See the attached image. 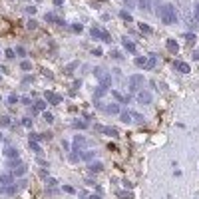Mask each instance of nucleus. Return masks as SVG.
<instances>
[{
  "mask_svg": "<svg viewBox=\"0 0 199 199\" xmlns=\"http://www.w3.org/2000/svg\"><path fill=\"white\" fill-rule=\"evenodd\" d=\"M157 14H159V18H161V22L163 24H175L177 22V14H175V8L171 4H163V6H159L157 8Z\"/></svg>",
  "mask_w": 199,
  "mask_h": 199,
  "instance_id": "f257e3e1",
  "label": "nucleus"
},
{
  "mask_svg": "<svg viewBox=\"0 0 199 199\" xmlns=\"http://www.w3.org/2000/svg\"><path fill=\"white\" fill-rule=\"evenodd\" d=\"M90 34H92V38H96V40H102V42H112V36H109L106 30H102V28H92Z\"/></svg>",
  "mask_w": 199,
  "mask_h": 199,
  "instance_id": "f03ea898",
  "label": "nucleus"
},
{
  "mask_svg": "<svg viewBox=\"0 0 199 199\" xmlns=\"http://www.w3.org/2000/svg\"><path fill=\"white\" fill-rule=\"evenodd\" d=\"M94 74H96V78H98V80L102 82V86H106V88H108V86H109V82H112V76H109L108 72H106L104 68H96V70H94Z\"/></svg>",
  "mask_w": 199,
  "mask_h": 199,
  "instance_id": "7ed1b4c3",
  "label": "nucleus"
},
{
  "mask_svg": "<svg viewBox=\"0 0 199 199\" xmlns=\"http://www.w3.org/2000/svg\"><path fill=\"white\" fill-rule=\"evenodd\" d=\"M139 86H143V76H132L129 78V90L132 92H138Z\"/></svg>",
  "mask_w": 199,
  "mask_h": 199,
  "instance_id": "20e7f679",
  "label": "nucleus"
},
{
  "mask_svg": "<svg viewBox=\"0 0 199 199\" xmlns=\"http://www.w3.org/2000/svg\"><path fill=\"white\" fill-rule=\"evenodd\" d=\"M10 165H12V169H14L16 175H24V173H26V165H24V163H18V159H12Z\"/></svg>",
  "mask_w": 199,
  "mask_h": 199,
  "instance_id": "39448f33",
  "label": "nucleus"
},
{
  "mask_svg": "<svg viewBox=\"0 0 199 199\" xmlns=\"http://www.w3.org/2000/svg\"><path fill=\"white\" fill-rule=\"evenodd\" d=\"M138 102L139 104H149L152 102V94L149 92H138Z\"/></svg>",
  "mask_w": 199,
  "mask_h": 199,
  "instance_id": "423d86ee",
  "label": "nucleus"
},
{
  "mask_svg": "<svg viewBox=\"0 0 199 199\" xmlns=\"http://www.w3.org/2000/svg\"><path fill=\"white\" fill-rule=\"evenodd\" d=\"M173 66H175V70H177V72H181V74H189V72H191V68L187 66L185 62H175Z\"/></svg>",
  "mask_w": 199,
  "mask_h": 199,
  "instance_id": "0eeeda50",
  "label": "nucleus"
},
{
  "mask_svg": "<svg viewBox=\"0 0 199 199\" xmlns=\"http://www.w3.org/2000/svg\"><path fill=\"white\" fill-rule=\"evenodd\" d=\"M14 183V179H12V175H8V173H2L0 175V185H4V187H8V185Z\"/></svg>",
  "mask_w": 199,
  "mask_h": 199,
  "instance_id": "6e6552de",
  "label": "nucleus"
},
{
  "mask_svg": "<svg viewBox=\"0 0 199 199\" xmlns=\"http://www.w3.org/2000/svg\"><path fill=\"white\" fill-rule=\"evenodd\" d=\"M165 46H167V50H169L171 54H177V50H179V46H177V42H175V40H167V42H165Z\"/></svg>",
  "mask_w": 199,
  "mask_h": 199,
  "instance_id": "1a4fd4ad",
  "label": "nucleus"
},
{
  "mask_svg": "<svg viewBox=\"0 0 199 199\" xmlns=\"http://www.w3.org/2000/svg\"><path fill=\"white\" fill-rule=\"evenodd\" d=\"M138 6H139V10H143V12H149V10H152L149 0H138Z\"/></svg>",
  "mask_w": 199,
  "mask_h": 199,
  "instance_id": "9d476101",
  "label": "nucleus"
},
{
  "mask_svg": "<svg viewBox=\"0 0 199 199\" xmlns=\"http://www.w3.org/2000/svg\"><path fill=\"white\" fill-rule=\"evenodd\" d=\"M106 112H108V114H122V109H119V106H118V104H109V106H106Z\"/></svg>",
  "mask_w": 199,
  "mask_h": 199,
  "instance_id": "9b49d317",
  "label": "nucleus"
},
{
  "mask_svg": "<svg viewBox=\"0 0 199 199\" xmlns=\"http://www.w3.org/2000/svg\"><path fill=\"white\" fill-rule=\"evenodd\" d=\"M6 157H10V159H18V152H16L14 147H6Z\"/></svg>",
  "mask_w": 199,
  "mask_h": 199,
  "instance_id": "f8f14e48",
  "label": "nucleus"
},
{
  "mask_svg": "<svg viewBox=\"0 0 199 199\" xmlns=\"http://www.w3.org/2000/svg\"><path fill=\"white\" fill-rule=\"evenodd\" d=\"M155 60H157V56H155V54H152V56L147 58V62H145V68H147V70L155 68Z\"/></svg>",
  "mask_w": 199,
  "mask_h": 199,
  "instance_id": "ddd939ff",
  "label": "nucleus"
},
{
  "mask_svg": "<svg viewBox=\"0 0 199 199\" xmlns=\"http://www.w3.org/2000/svg\"><path fill=\"white\" fill-rule=\"evenodd\" d=\"M98 129H100V132H104V133H109V135H118V129H114V128H104V126H98Z\"/></svg>",
  "mask_w": 199,
  "mask_h": 199,
  "instance_id": "4468645a",
  "label": "nucleus"
},
{
  "mask_svg": "<svg viewBox=\"0 0 199 199\" xmlns=\"http://www.w3.org/2000/svg\"><path fill=\"white\" fill-rule=\"evenodd\" d=\"M102 169H104V165H102L100 161H96V163H90V171H94V173H100Z\"/></svg>",
  "mask_w": 199,
  "mask_h": 199,
  "instance_id": "2eb2a0df",
  "label": "nucleus"
},
{
  "mask_svg": "<svg viewBox=\"0 0 199 199\" xmlns=\"http://www.w3.org/2000/svg\"><path fill=\"white\" fill-rule=\"evenodd\" d=\"M123 48H126V50H128V52H135V46H133V42H129V40L128 38H126V40H123Z\"/></svg>",
  "mask_w": 199,
  "mask_h": 199,
  "instance_id": "dca6fc26",
  "label": "nucleus"
},
{
  "mask_svg": "<svg viewBox=\"0 0 199 199\" xmlns=\"http://www.w3.org/2000/svg\"><path fill=\"white\" fill-rule=\"evenodd\" d=\"M119 118H122V122L132 123V112H122V114H119Z\"/></svg>",
  "mask_w": 199,
  "mask_h": 199,
  "instance_id": "f3484780",
  "label": "nucleus"
},
{
  "mask_svg": "<svg viewBox=\"0 0 199 199\" xmlns=\"http://www.w3.org/2000/svg\"><path fill=\"white\" fill-rule=\"evenodd\" d=\"M46 20H48V22H54V24H64V20H60L58 16H54V14H46Z\"/></svg>",
  "mask_w": 199,
  "mask_h": 199,
  "instance_id": "a211bd4d",
  "label": "nucleus"
},
{
  "mask_svg": "<svg viewBox=\"0 0 199 199\" xmlns=\"http://www.w3.org/2000/svg\"><path fill=\"white\" fill-rule=\"evenodd\" d=\"M132 122H135V123H143L145 119H143V116H142V114H135V112H132Z\"/></svg>",
  "mask_w": 199,
  "mask_h": 199,
  "instance_id": "6ab92c4d",
  "label": "nucleus"
},
{
  "mask_svg": "<svg viewBox=\"0 0 199 199\" xmlns=\"http://www.w3.org/2000/svg\"><path fill=\"white\" fill-rule=\"evenodd\" d=\"M46 98L52 102V104H60V96H56V94H46Z\"/></svg>",
  "mask_w": 199,
  "mask_h": 199,
  "instance_id": "aec40b11",
  "label": "nucleus"
},
{
  "mask_svg": "<svg viewBox=\"0 0 199 199\" xmlns=\"http://www.w3.org/2000/svg\"><path fill=\"white\" fill-rule=\"evenodd\" d=\"M30 147H32V152L34 153H38V155H42V149H40V145L36 142H30Z\"/></svg>",
  "mask_w": 199,
  "mask_h": 199,
  "instance_id": "412c9836",
  "label": "nucleus"
},
{
  "mask_svg": "<svg viewBox=\"0 0 199 199\" xmlns=\"http://www.w3.org/2000/svg\"><path fill=\"white\" fill-rule=\"evenodd\" d=\"M119 16H122L123 20H128V22H132V20H133L132 14H129V12H126V10H122V12H119Z\"/></svg>",
  "mask_w": 199,
  "mask_h": 199,
  "instance_id": "4be33fe9",
  "label": "nucleus"
},
{
  "mask_svg": "<svg viewBox=\"0 0 199 199\" xmlns=\"http://www.w3.org/2000/svg\"><path fill=\"white\" fill-rule=\"evenodd\" d=\"M112 96H114L116 100H119V102H123V104H126V102H128V98H123V96L119 94V92H112Z\"/></svg>",
  "mask_w": 199,
  "mask_h": 199,
  "instance_id": "5701e85b",
  "label": "nucleus"
},
{
  "mask_svg": "<svg viewBox=\"0 0 199 199\" xmlns=\"http://www.w3.org/2000/svg\"><path fill=\"white\" fill-rule=\"evenodd\" d=\"M84 143H86V139H84V138H80V135L74 139V145H76V147H78V145H84Z\"/></svg>",
  "mask_w": 199,
  "mask_h": 199,
  "instance_id": "b1692460",
  "label": "nucleus"
},
{
  "mask_svg": "<svg viewBox=\"0 0 199 199\" xmlns=\"http://www.w3.org/2000/svg\"><path fill=\"white\" fill-rule=\"evenodd\" d=\"M118 197H119V199H132V195L126 193V191H118Z\"/></svg>",
  "mask_w": 199,
  "mask_h": 199,
  "instance_id": "393cba45",
  "label": "nucleus"
},
{
  "mask_svg": "<svg viewBox=\"0 0 199 199\" xmlns=\"http://www.w3.org/2000/svg\"><path fill=\"white\" fill-rule=\"evenodd\" d=\"M82 159H92V157H94V152H86V153H82Z\"/></svg>",
  "mask_w": 199,
  "mask_h": 199,
  "instance_id": "a878e982",
  "label": "nucleus"
},
{
  "mask_svg": "<svg viewBox=\"0 0 199 199\" xmlns=\"http://www.w3.org/2000/svg\"><path fill=\"white\" fill-rule=\"evenodd\" d=\"M20 66H22V70H30V68H32V64H30L28 60H24L22 64H20Z\"/></svg>",
  "mask_w": 199,
  "mask_h": 199,
  "instance_id": "bb28decb",
  "label": "nucleus"
},
{
  "mask_svg": "<svg viewBox=\"0 0 199 199\" xmlns=\"http://www.w3.org/2000/svg\"><path fill=\"white\" fill-rule=\"evenodd\" d=\"M145 62H147V58H135V64L138 66H145Z\"/></svg>",
  "mask_w": 199,
  "mask_h": 199,
  "instance_id": "cd10ccee",
  "label": "nucleus"
},
{
  "mask_svg": "<svg viewBox=\"0 0 199 199\" xmlns=\"http://www.w3.org/2000/svg\"><path fill=\"white\" fill-rule=\"evenodd\" d=\"M139 28H142V32H145V34H152V28H149V26H145V24H142Z\"/></svg>",
  "mask_w": 199,
  "mask_h": 199,
  "instance_id": "c85d7f7f",
  "label": "nucleus"
},
{
  "mask_svg": "<svg viewBox=\"0 0 199 199\" xmlns=\"http://www.w3.org/2000/svg\"><path fill=\"white\" fill-rule=\"evenodd\" d=\"M106 92H108V90H106V86H100V90L96 92V96H104Z\"/></svg>",
  "mask_w": 199,
  "mask_h": 199,
  "instance_id": "c756f323",
  "label": "nucleus"
},
{
  "mask_svg": "<svg viewBox=\"0 0 199 199\" xmlns=\"http://www.w3.org/2000/svg\"><path fill=\"white\" fill-rule=\"evenodd\" d=\"M16 102H18V96H14V94H12V96L8 98V104H16Z\"/></svg>",
  "mask_w": 199,
  "mask_h": 199,
  "instance_id": "7c9ffc66",
  "label": "nucleus"
},
{
  "mask_svg": "<svg viewBox=\"0 0 199 199\" xmlns=\"http://www.w3.org/2000/svg\"><path fill=\"white\" fill-rule=\"evenodd\" d=\"M185 38H187V42H189V44H195V36H193V34H187Z\"/></svg>",
  "mask_w": 199,
  "mask_h": 199,
  "instance_id": "2f4dec72",
  "label": "nucleus"
},
{
  "mask_svg": "<svg viewBox=\"0 0 199 199\" xmlns=\"http://www.w3.org/2000/svg\"><path fill=\"white\" fill-rule=\"evenodd\" d=\"M112 58H114V60H122V54H119V52H112Z\"/></svg>",
  "mask_w": 199,
  "mask_h": 199,
  "instance_id": "473e14b6",
  "label": "nucleus"
},
{
  "mask_svg": "<svg viewBox=\"0 0 199 199\" xmlns=\"http://www.w3.org/2000/svg\"><path fill=\"white\" fill-rule=\"evenodd\" d=\"M72 30H74V32H82V24H74Z\"/></svg>",
  "mask_w": 199,
  "mask_h": 199,
  "instance_id": "72a5a7b5",
  "label": "nucleus"
},
{
  "mask_svg": "<svg viewBox=\"0 0 199 199\" xmlns=\"http://www.w3.org/2000/svg\"><path fill=\"white\" fill-rule=\"evenodd\" d=\"M44 119H46V122H52V114H48V112H44Z\"/></svg>",
  "mask_w": 199,
  "mask_h": 199,
  "instance_id": "f704fd0d",
  "label": "nucleus"
},
{
  "mask_svg": "<svg viewBox=\"0 0 199 199\" xmlns=\"http://www.w3.org/2000/svg\"><path fill=\"white\" fill-rule=\"evenodd\" d=\"M46 108V104H44V102H36V109H44Z\"/></svg>",
  "mask_w": 199,
  "mask_h": 199,
  "instance_id": "c9c22d12",
  "label": "nucleus"
},
{
  "mask_svg": "<svg viewBox=\"0 0 199 199\" xmlns=\"http://www.w3.org/2000/svg\"><path fill=\"white\" fill-rule=\"evenodd\" d=\"M133 4H135V0H126V6H129V8H133Z\"/></svg>",
  "mask_w": 199,
  "mask_h": 199,
  "instance_id": "e433bc0d",
  "label": "nucleus"
},
{
  "mask_svg": "<svg viewBox=\"0 0 199 199\" xmlns=\"http://www.w3.org/2000/svg\"><path fill=\"white\" fill-rule=\"evenodd\" d=\"M6 58H14V50H6Z\"/></svg>",
  "mask_w": 199,
  "mask_h": 199,
  "instance_id": "4c0bfd02",
  "label": "nucleus"
},
{
  "mask_svg": "<svg viewBox=\"0 0 199 199\" xmlns=\"http://www.w3.org/2000/svg\"><path fill=\"white\" fill-rule=\"evenodd\" d=\"M0 123H2V126H8L10 122H8V118H0Z\"/></svg>",
  "mask_w": 199,
  "mask_h": 199,
  "instance_id": "58836bf2",
  "label": "nucleus"
},
{
  "mask_svg": "<svg viewBox=\"0 0 199 199\" xmlns=\"http://www.w3.org/2000/svg\"><path fill=\"white\" fill-rule=\"evenodd\" d=\"M74 126H76V128H86V122H76Z\"/></svg>",
  "mask_w": 199,
  "mask_h": 199,
  "instance_id": "ea45409f",
  "label": "nucleus"
},
{
  "mask_svg": "<svg viewBox=\"0 0 199 199\" xmlns=\"http://www.w3.org/2000/svg\"><path fill=\"white\" fill-rule=\"evenodd\" d=\"M193 60L199 62V50H195V52H193Z\"/></svg>",
  "mask_w": 199,
  "mask_h": 199,
  "instance_id": "a19ab883",
  "label": "nucleus"
},
{
  "mask_svg": "<svg viewBox=\"0 0 199 199\" xmlns=\"http://www.w3.org/2000/svg\"><path fill=\"white\" fill-rule=\"evenodd\" d=\"M195 18H197V20H199V4H197V6H195Z\"/></svg>",
  "mask_w": 199,
  "mask_h": 199,
  "instance_id": "79ce46f5",
  "label": "nucleus"
},
{
  "mask_svg": "<svg viewBox=\"0 0 199 199\" xmlns=\"http://www.w3.org/2000/svg\"><path fill=\"white\" fill-rule=\"evenodd\" d=\"M90 199H102V197H100V195H96V193H94V195H90Z\"/></svg>",
  "mask_w": 199,
  "mask_h": 199,
  "instance_id": "37998d69",
  "label": "nucleus"
}]
</instances>
